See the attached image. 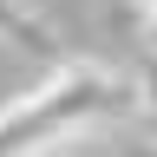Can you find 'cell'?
<instances>
[{"mask_svg": "<svg viewBox=\"0 0 157 157\" xmlns=\"http://www.w3.org/2000/svg\"><path fill=\"white\" fill-rule=\"evenodd\" d=\"M131 7H137V13H144V20H157V0H131Z\"/></svg>", "mask_w": 157, "mask_h": 157, "instance_id": "277c9868", "label": "cell"}, {"mask_svg": "<svg viewBox=\"0 0 157 157\" xmlns=\"http://www.w3.org/2000/svg\"><path fill=\"white\" fill-rule=\"evenodd\" d=\"M124 105V78L111 66H92V59H78V66H59L39 92L13 98L7 111H0V157H33L59 144V137L98 124L105 111Z\"/></svg>", "mask_w": 157, "mask_h": 157, "instance_id": "6da1fadb", "label": "cell"}, {"mask_svg": "<svg viewBox=\"0 0 157 157\" xmlns=\"http://www.w3.org/2000/svg\"><path fill=\"white\" fill-rule=\"evenodd\" d=\"M137 105H144V118L157 111V52L144 59V72H137Z\"/></svg>", "mask_w": 157, "mask_h": 157, "instance_id": "3957f363", "label": "cell"}, {"mask_svg": "<svg viewBox=\"0 0 157 157\" xmlns=\"http://www.w3.org/2000/svg\"><path fill=\"white\" fill-rule=\"evenodd\" d=\"M0 39H7V46H26V52H46L52 46L46 26L26 13V0H0Z\"/></svg>", "mask_w": 157, "mask_h": 157, "instance_id": "7a4b0ae2", "label": "cell"}, {"mask_svg": "<svg viewBox=\"0 0 157 157\" xmlns=\"http://www.w3.org/2000/svg\"><path fill=\"white\" fill-rule=\"evenodd\" d=\"M144 39H151V52H157V20H144Z\"/></svg>", "mask_w": 157, "mask_h": 157, "instance_id": "5b68a950", "label": "cell"}, {"mask_svg": "<svg viewBox=\"0 0 157 157\" xmlns=\"http://www.w3.org/2000/svg\"><path fill=\"white\" fill-rule=\"evenodd\" d=\"M144 124H151V144H157V111H151V118H144Z\"/></svg>", "mask_w": 157, "mask_h": 157, "instance_id": "8992f818", "label": "cell"}]
</instances>
